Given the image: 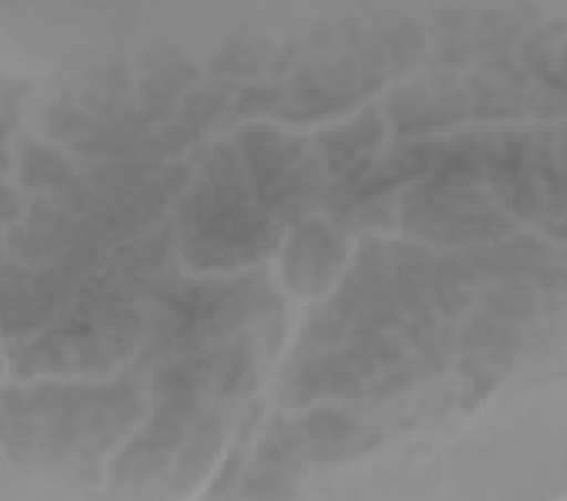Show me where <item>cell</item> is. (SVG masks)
Returning a JSON list of instances; mask_svg holds the SVG:
<instances>
[{
	"label": "cell",
	"instance_id": "7",
	"mask_svg": "<svg viewBox=\"0 0 567 501\" xmlns=\"http://www.w3.org/2000/svg\"><path fill=\"white\" fill-rule=\"evenodd\" d=\"M303 433L308 439L316 442L313 456L324 458V460H337V458H348L351 449H361L370 447L372 442H357L355 420L351 416L342 415L337 410H319L308 416L303 420Z\"/></svg>",
	"mask_w": 567,
	"mask_h": 501
},
{
	"label": "cell",
	"instance_id": "3",
	"mask_svg": "<svg viewBox=\"0 0 567 501\" xmlns=\"http://www.w3.org/2000/svg\"><path fill=\"white\" fill-rule=\"evenodd\" d=\"M342 239L321 223H308L292 236L284 257V276L300 295H317L342 264Z\"/></svg>",
	"mask_w": 567,
	"mask_h": 501
},
{
	"label": "cell",
	"instance_id": "13",
	"mask_svg": "<svg viewBox=\"0 0 567 501\" xmlns=\"http://www.w3.org/2000/svg\"><path fill=\"white\" fill-rule=\"evenodd\" d=\"M48 132L53 137H66L76 133H92L97 125L84 114L69 106H52L47 114Z\"/></svg>",
	"mask_w": 567,
	"mask_h": 501
},
{
	"label": "cell",
	"instance_id": "5",
	"mask_svg": "<svg viewBox=\"0 0 567 501\" xmlns=\"http://www.w3.org/2000/svg\"><path fill=\"white\" fill-rule=\"evenodd\" d=\"M238 145L249 164L257 192L290 170L303 151V141L285 137L284 133L266 125L245 127L238 135Z\"/></svg>",
	"mask_w": 567,
	"mask_h": 501
},
{
	"label": "cell",
	"instance_id": "14",
	"mask_svg": "<svg viewBox=\"0 0 567 501\" xmlns=\"http://www.w3.org/2000/svg\"><path fill=\"white\" fill-rule=\"evenodd\" d=\"M281 100V90L279 88H245L239 93L238 103L231 109L230 120L244 119L251 114L270 111L271 106Z\"/></svg>",
	"mask_w": 567,
	"mask_h": 501
},
{
	"label": "cell",
	"instance_id": "4",
	"mask_svg": "<svg viewBox=\"0 0 567 501\" xmlns=\"http://www.w3.org/2000/svg\"><path fill=\"white\" fill-rule=\"evenodd\" d=\"M467 113V93L429 95L423 88H404L393 98L396 132L423 133L452 125Z\"/></svg>",
	"mask_w": 567,
	"mask_h": 501
},
{
	"label": "cell",
	"instance_id": "9",
	"mask_svg": "<svg viewBox=\"0 0 567 501\" xmlns=\"http://www.w3.org/2000/svg\"><path fill=\"white\" fill-rule=\"evenodd\" d=\"M23 183L33 188H60L69 183V165L55 152L29 146L23 154Z\"/></svg>",
	"mask_w": 567,
	"mask_h": 501
},
{
	"label": "cell",
	"instance_id": "10",
	"mask_svg": "<svg viewBox=\"0 0 567 501\" xmlns=\"http://www.w3.org/2000/svg\"><path fill=\"white\" fill-rule=\"evenodd\" d=\"M268 47L262 40L258 42H231L230 47L218 52L212 60L213 73L218 74H252L260 71L265 63Z\"/></svg>",
	"mask_w": 567,
	"mask_h": 501
},
{
	"label": "cell",
	"instance_id": "16",
	"mask_svg": "<svg viewBox=\"0 0 567 501\" xmlns=\"http://www.w3.org/2000/svg\"><path fill=\"white\" fill-rule=\"evenodd\" d=\"M297 58V47H290L285 50L284 55H279V60L274 65V73H284L287 71V67L295 61Z\"/></svg>",
	"mask_w": 567,
	"mask_h": 501
},
{
	"label": "cell",
	"instance_id": "6",
	"mask_svg": "<svg viewBox=\"0 0 567 501\" xmlns=\"http://www.w3.org/2000/svg\"><path fill=\"white\" fill-rule=\"evenodd\" d=\"M382 137V120L378 116L377 109H370L348 127L323 133L319 137V145L327 156L330 172L348 173L364 160H370L367 152L372 146H378Z\"/></svg>",
	"mask_w": 567,
	"mask_h": 501
},
{
	"label": "cell",
	"instance_id": "11",
	"mask_svg": "<svg viewBox=\"0 0 567 501\" xmlns=\"http://www.w3.org/2000/svg\"><path fill=\"white\" fill-rule=\"evenodd\" d=\"M230 84L205 88L202 92L194 93L183 106L181 122L192 127V130H196V132H204L207 124L225 109L226 100L230 98Z\"/></svg>",
	"mask_w": 567,
	"mask_h": 501
},
{
	"label": "cell",
	"instance_id": "8",
	"mask_svg": "<svg viewBox=\"0 0 567 501\" xmlns=\"http://www.w3.org/2000/svg\"><path fill=\"white\" fill-rule=\"evenodd\" d=\"M548 249L532 238L516 239L515 244L503 245L499 249H481L471 255V260L482 270L499 276H542L547 270Z\"/></svg>",
	"mask_w": 567,
	"mask_h": 501
},
{
	"label": "cell",
	"instance_id": "12",
	"mask_svg": "<svg viewBox=\"0 0 567 501\" xmlns=\"http://www.w3.org/2000/svg\"><path fill=\"white\" fill-rule=\"evenodd\" d=\"M489 310L503 319H522L534 310V295L522 287H508L489 297Z\"/></svg>",
	"mask_w": 567,
	"mask_h": 501
},
{
	"label": "cell",
	"instance_id": "1",
	"mask_svg": "<svg viewBox=\"0 0 567 501\" xmlns=\"http://www.w3.org/2000/svg\"><path fill=\"white\" fill-rule=\"evenodd\" d=\"M207 175L178 209L183 250L198 268H231L257 260L279 238L266 205L252 204L251 186L238 154L228 146L196 152Z\"/></svg>",
	"mask_w": 567,
	"mask_h": 501
},
{
	"label": "cell",
	"instance_id": "2",
	"mask_svg": "<svg viewBox=\"0 0 567 501\" xmlns=\"http://www.w3.org/2000/svg\"><path fill=\"white\" fill-rule=\"evenodd\" d=\"M404 228L439 242H478L511 232L515 225L467 183L427 178L404 196Z\"/></svg>",
	"mask_w": 567,
	"mask_h": 501
},
{
	"label": "cell",
	"instance_id": "15",
	"mask_svg": "<svg viewBox=\"0 0 567 501\" xmlns=\"http://www.w3.org/2000/svg\"><path fill=\"white\" fill-rule=\"evenodd\" d=\"M247 490H252L255 494H281L287 490V487L274 477H265V479H255V481L249 482Z\"/></svg>",
	"mask_w": 567,
	"mask_h": 501
}]
</instances>
